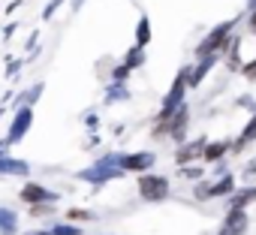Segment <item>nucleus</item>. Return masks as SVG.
I'll return each instance as SVG.
<instances>
[{
    "label": "nucleus",
    "mask_w": 256,
    "mask_h": 235,
    "mask_svg": "<svg viewBox=\"0 0 256 235\" xmlns=\"http://www.w3.org/2000/svg\"><path fill=\"white\" fill-rule=\"evenodd\" d=\"M28 235H52V229H42V232H28Z\"/></svg>",
    "instance_id": "6ab92c4d"
},
{
    "label": "nucleus",
    "mask_w": 256,
    "mask_h": 235,
    "mask_svg": "<svg viewBox=\"0 0 256 235\" xmlns=\"http://www.w3.org/2000/svg\"><path fill=\"white\" fill-rule=\"evenodd\" d=\"M232 28H235V18H232V22H220V24H217V28H214V30L196 46V54H199V58H205V54H220V48L226 46Z\"/></svg>",
    "instance_id": "f257e3e1"
},
{
    "label": "nucleus",
    "mask_w": 256,
    "mask_h": 235,
    "mask_svg": "<svg viewBox=\"0 0 256 235\" xmlns=\"http://www.w3.org/2000/svg\"><path fill=\"white\" fill-rule=\"evenodd\" d=\"M247 6H250V10H256V0H247Z\"/></svg>",
    "instance_id": "aec40b11"
},
{
    "label": "nucleus",
    "mask_w": 256,
    "mask_h": 235,
    "mask_svg": "<svg viewBox=\"0 0 256 235\" xmlns=\"http://www.w3.org/2000/svg\"><path fill=\"white\" fill-rule=\"evenodd\" d=\"M139 196L145 202H163L169 196V178H163V175H142L139 178Z\"/></svg>",
    "instance_id": "f03ea898"
},
{
    "label": "nucleus",
    "mask_w": 256,
    "mask_h": 235,
    "mask_svg": "<svg viewBox=\"0 0 256 235\" xmlns=\"http://www.w3.org/2000/svg\"><path fill=\"white\" fill-rule=\"evenodd\" d=\"M250 199H256V190H244V193H238L235 199H229V208H244Z\"/></svg>",
    "instance_id": "2eb2a0df"
},
{
    "label": "nucleus",
    "mask_w": 256,
    "mask_h": 235,
    "mask_svg": "<svg viewBox=\"0 0 256 235\" xmlns=\"http://www.w3.org/2000/svg\"><path fill=\"white\" fill-rule=\"evenodd\" d=\"M16 226H18V217H16V211H10V208H0V232H4V235H12V232H16Z\"/></svg>",
    "instance_id": "f8f14e48"
},
{
    "label": "nucleus",
    "mask_w": 256,
    "mask_h": 235,
    "mask_svg": "<svg viewBox=\"0 0 256 235\" xmlns=\"http://www.w3.org/2000/svg\"><path fill=\"white\" fill-rule=\"evenodd\" d=\"M52 235H82V229H78V226H66V223H60V226L52 229Z\"/></svg>",
    "instance_id": "dca6fc26"
},
{
    "label": "nucleus",
    "mask_w": 256,
    "mask_h": 235,
    "mask_svg": "<svg viewBox=\"0 0 256 235\" xmlns=\"http://www.w3.org/2000/svg\"><path fill=\"white\" fill-rule=\"evenodd\" d=\"M30 124H34V112H30L28 106L18 108V112H16V121H12V127H10V142L24 139V133L30 130Z\"/></svg>",
    "instance_id": "423d86ee"
},
{
    "label": "nucleus",
    "mask_w": 256,
    "mask_h": 235,
    "mask_svg": "<svg viewBox=\"0 0 256 235\" xmlns=\"http://www.w3.org/2000/svg\"><path fill=\"white\" fill-rule=\"evenodd\" d=\"M148 42H151V22L142 16V18H139V30H136V46L145 48Z\"/></svg>",
    "instance_id": "ddd939ff"
},
{
    "label": "nucleus",
    "mask_w": 256,
    "mask_h": 235,
    "mask_svg": "<svg viewBox=\"0 0 256 235\" xmlns=\"http://www.w3.org/2000/svg\"><path fill=\"white\" fill-rule=\"evenodd\" d=\"M247 172H250V175H256V160H253V163H247Z\"/></svg>",
    "instance_id": "a211bd4d"
},
{
    "label": "nucleus",
    "mask_w": 256,
    "mask_h": 235,
    "mask_svg": "<svg viewBox=\"0 0 256 235\" xmlns=\"http://www.w3.org/2000/svg\"><path fill=\"white\" fill-rule=\"evenodd\" d=\"M202 151H205V139H196V142L184 145V148L178 151V157H175V160H178L181 166H187V163H190V160H196V157L202 160Z\"/></svg>",
    "instance_id": "1a4fd4ad"
},
{
    "label": "nucleus",
    "mask_w": 256,
    "mask_h": 235,
    "mask_svg": "<svg viewBox=\"0 0 256 235\" xmlns=\"http://www.w3.org/2000/svg\"><path fill=\"white\" fill-rule=\"evenodd\" d=\"M229 145H232V142H211V145L205 142V151H202V160H205V163H211V160H220V157L226 154V148H229Z\"/></svg>",
    "instance_id": "9b49d317"
},
{
    "label": "nucleus",
    "mask_w": 256,
    "mask_h": 235,
    "mask_svg": "<svg viewBox=\"0 0 256 235\" xmlns=\"http://www.w3.org/2000/svg\"><path fill=\"white\" fill-rule=\"evenodd\" d=\"M232 190H235V178L223 175L214 187H196V196L199 199H214V196H223V193H232Z\"/></svg>",
    "instance_id": "0eeeda50"
},
{
    "label": "nucleus",
    "mask_w": 256,
    "mask_h": 235,
    "mask_svg": "<svg viewBox=\"0 0 256 235\" xmlns=\"http://www.w3.org/2000/svg\"><path fill=\"white\" fill-rule=\"evenodd\" d=\"M154 154L151 151H136V154H120V169L124 172H145V169H151L154 166Z\"/></svg>",
    "instance_id": "20e7f679"
},
{
    "label": "nucleus",
    "mask_w": 256,
    "mask_h": 235,
    "mask_svg": "<svg viewBox=\"0 0 256 235\" xmlns=\"http://www.w3.org/2000/svg\"><path fill=\"white\" fill-rule=\"evenodd\" d=\"M250 30L256 34V10H250Z\"/></svg>",
    "instance_id": "f3484780"
},
{
    "label": "nucleus",
    "mask_w": 256,
    "mask_h": 235,
    "mask_svg": "<svg viewBox=\"0 0 256 235\" xmlns=\"http://www.w3.org/2000/svg\"><path fill=\"white\" fill-rule=\"evenodd\" d=\"M247 226H250L247 211L244 208H229V214H226V220L220 226V235H244Z\"/></svg>",
    "instance_id": "39448f33"
},
{
    "label": "nucleus",
    "mask_w": 256,
    "mask_h": 235,
    "mask_svg": "<svg viewBox=\"0 0 256 235\" xmlns=\"http://www.w3.org/2000/svg\"><path fill=\"white\" fill-rule=\"evenodd\" d=\"M187 84H190V76L187 72H178L175 76V84H172V90L166 94V100H163V118H169L178 106H184V90H187Z\"/></svg>",
    "instance_id": "7ed1b4c3"
},
{
    "label": "nucleus",
    "mask_w": 256,
    "mask_h": 235,
    "mask_svg": "<svg viewBox=\"0 0 256 235\" xmlns=\"http://www.w3.org/2000/svg\"><path fill=\"white\" fill-rule=\"evenodd\" d=\"M253 139H256V114L250 118V124H247V127L241 130V139H238V142H235L232 148H241V145H247V142H253Z\"/></svg>",
    "instance_id": "4468645a"
},
{
    "label": "nucleus",
    "mask_w": 256,
    "mask_h": 235,
    "mask_svg": "<svg viewBox=\"0 0 256 235\" xmlns=\"http://www.w3.org/2000/svg\"><path fill=\"white\" fill-rule=\"evenodd\" d=\"M0 172H6V175H28L30 166L24 160H12V157H0Z\"/></svg>",
    "instance_id": "9d476101"
},
{
    "label": "nucleus",
    "mask_w": 256,
    "mask_h": 235,
    "mask_svg": "<svg viewBox=\"0 0 256 235\" xmlns=\"http://www.w3.org/2000/svg\"><path fill=\"white\" fill-rule=\"evenodd\" d=\"M22 199H24V202H34V205H42V202H54L58 196H54L52 190H46L42 184H24Z\"/></svg>",
    "instance_id": "6e6552de"
}]
</instances>
